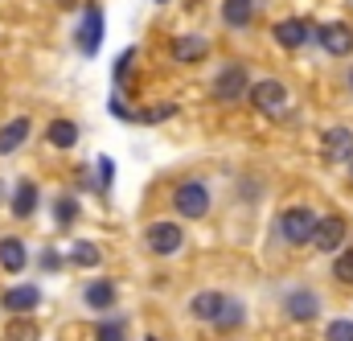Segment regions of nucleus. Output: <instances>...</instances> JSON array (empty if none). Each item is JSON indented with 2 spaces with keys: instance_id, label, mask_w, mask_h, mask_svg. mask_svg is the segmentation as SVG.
<instances>
[{
  "instance_id": "bb28decb",
  "label": "nucleus",
  "mask_w": 353,
  "mask_h": 341,
  "mask_svg": "<svg viewBox=\"0 0 353 341\" xmlns=\"http://www.w3.org/2000/svg\"><path fill=\"white\" fill-rule=\"evenodd\" d=\"M132 62H136V50H123V58H119V62H115V79H123V75H128V66H132Z\"/></svg>"
},
{
  "instance_id": "cd10ccee",
  "label": "nucleus",
  "mask_w": 353,
  "mask_h": 341,
  "mask_svg": "<svg viewBox=\"0 0 353 341\" xmlns=\"http://www.w3.org/2000/svg\"><path fill=\"white\" fill-rule=\"evenodd\" d=\"M99 177H103V189H107V185H111V181H115V165H111V161H107V157H103V161H99Z\"/></svg>"
},
{
  "instance_id": "dca6fc26",
  "label": "nucleus",
  "mask_w": 353,
  "mask_h": 341,
  "mask_svg": "<svg viewBox=\"0 0 353 341\" xmlns=\"http://www.w3.org/2000/svg\"><path fill=\"white\" fill-rule=\"evenodd\" d=\"M37 210V185L33 181H21L17 193H12V218H29Z\"/></svg>"
},
{
  "instance_id": "423d86ee",
  "label": "nucleus",
  "mask_w": 353,
  "mask_h": 341,
  "mask_svg": "<svg viewBox=\"0 0 353 341\" xmlns=\"http://www.w3.org/2000/svg\"><path fill=\"white\" fill-rule=\"evenodd\" d=\"M321 157L329 165H341V161H353V132L350 128H329L325 140H321Z\"/></svg>"
},
{
  "instance_id": "f03ea898",
  "label": "nucleus",
  "mask_w": 353,
  "mask_h": 341,
  "mask_svg": "<svg viewBox=\"0 0 353 341\" xmlns=\"http://www.w3.org/2000/svg\"><path fill=\"white\" fill-rule=\"evenodd\" d=\"M74 41H79V54L83 58H94L99 54V46H103V8L99 4H87L83 8V21H79Z\"/></svg>"
},
{
  "instance_id": "7ed1b4c3",
  "label": "nucleus",
  "mask_w": 353,
  "mask_h": 341,
  "mask_svg": "<svg viewBox=\"0 0 353 341\" xmlns=\"http://www.w3.org/2000/svg\"><path fill=\"white\" fill-rule=\"evenodd\" d=\"M279 231H283V239H288V243H308V239H312V231H316V214H312V210H304V206H292V210H283V214H279Z\"/></svg>"
},
{
  "instance_id": "f257e3e1",
  "label": "nucleus",
  "mask_w": 353,
  "mask_h": 341,
  "mask_svg": "<svg viewBox=\"0 0 353 341\" xmlns=\"http://www.w3.org/2000/svg\"><path fill=\"white\" fill-rule=\"evenodd\" d=\"M173 206L181 218H205L210 214V189L201 181H181L173 193Z\"/></svg>"
},
{
  "instance_id": "9d476101",
  "label": "nucleus",
  "mask_w": 353,
  "mask_h": 341,
  "mask_svg": "<svg viewBox=\"0 0 353 341\" xmlns=\"http://www.w3.org/2000/svg\"><path fill=\"white\" fill-rule=\"evenodd\" d=\"M283 313H288L292 321H312V317H321V300H316L308 288H296V292H288Z\"/></svg>"
},
{
  "instance_id": "2eb2a0df",
  "label": "nucleus",
  "mask_w": 353,
  "mask_h": 341,
  "mask_svg": "<svg viewBox=\"0 0 353 341\" xmlns=\"http://www.w3.org/2000/svg\"><path fill=\"white\" fill-rule=\"evenodd\" d=\"M222 300H226L222 292H201V296L189 300V313H193L197 321H214V317L222 313Z\"/></svg>"
},
{
  "instance_id": "aec40b11",
  "label": "nucleus",
  "mask_w": 353,
  "mask_h": 341,
  "mask_svg": "<svg viewBox=\"0 0 353 341\" xmlns=\"http://www.w3.org/2000/svg\"><path fill=\"white\" fill-rule=\"evenodd\" d=\"M50 144H54V148H74V144H79V128H74L70 119H54V124H50Z\"/></svg>"
},
{
  "instance_id": "393cba45",
  "label": "nucleus",
  "mask_w": 353,
  "mask_h": 341,
  "mask_svg": "<svg viewBox=\"0 0 353 341\" xmlns=\"http://www.w3.org/2000/svg\"><path fill=\"white\" fill-rule=\"evenodd\" d=\"M333 275L341 280V284H353V251H341L337 263H333Z\"/></svg>"
},
{
  "instance_id": "9b49d317",
  "label": "nucleus",
  "mask_w": 353,
  "mask_h": 341,
  "mask_svg": "<svg viewBox=\"0 0 353 341\" xmlns=\"http://www.w3.org/2000/svg\"><path fill=\"white\" fill-rule=\"evenodd\" d=\"M251 99H255V107H263V111H279V107L288 103V86L279 83V79L251 83Z\"/></svg>"
},
{
  "instance_id": "39448f33",
  "label": "nucleus",
  "mask_w": 353,
  "mask_h": 341,
  "mask_svg": "<svg viewBox=\"0 0 353 341\" xmlns=\"http://www.w3.org/2000/svg\"><path fill=\"white\" fill-rule=\"evenodd\" d=\"M316 41H321V50H325V54H333V58H345V54H353V29H350V25H341V21L321 25Z\"/></svg>"
},
{
  "instance_id": "f3484780",
  "label": "nucleus",
  "mask_w": 353,
  "mask_h": 341,
  "mask_svg": "<svg viewBox=\"0 0 353 341\" xmlns=\"http://www.w3.org/2000/svg\"><path fill=\"white\" fill-rule=\"evenodd\" d=\"M251 12H255V0H222V21L234 29L251 25Z\"/></svg>"
},
{
  "instance_id": "6ab92c4d",
  "label": "nucleus",
  "mask_w": 353,
  "mask_h": 341,
  "mask_svg": "<svg viewBox=\"0 0 353 341\" xmlns=\"http://www.w3.org/2000/svg\"><path fill=\"white\" fill-rule=\"evenodd\" d=\"M83 300H87L90 309H111L115 304V284L111 280H94V284H87Z\"/></svg>"
},
{
  "instance_id": "ddd939ff",
  "label": "nucleus",
  "mask_w": 353,
  "mask_h": 341,
  "mask_svg": "<svg viewBox=\"0 0 353 341\" xmlns=\"http://www.w3.org/2000/svg\"><path fill=\"white\" fill-rule=\"evenodd\" d=\"M25 140H29V119H8L0 128V157H12Z\"/></svg>"
},
{
  "instance_id": "7c9ffc66",
  "label": "nucleus",
  "mask_w": 353,
  "mask_h": 341,
  "mask_svg": "<svg viewBox=\"0 0 353 341\" xmlns=\"http://www.w3.org/2000/svg\"><path fill=\"white\" fill-rule=\"evenodd\" d=\"M350 173H353V165H350Z\"/></svg>"
},
{
  "instance_id": "412c9836",
  "label": "nucleus",
  "mask_w": 353,
  "mask_h": 341,
  "mask_svg": "<svg viewBox=\"0 0 353 341\" xmlns=\"http://www.w3.org/2000/svg\"><path fill=\"white\" fill-rule=\"evenodd\" d=\"M123 338H128V325H123L119 317L99 321V329H94V341H123Z\"/></svg>"
},
{
  "instance_id": "20e7f679",
  "label": "nucleus",
  "mask_w": 353,
  "mask_h": 341,
  "mask_svg": "<svg viewBox=\"0 0 353 341\" xmlns=\"http://www.w3.org/2000/svg\"><path fill=\"white\" fill-rule=\"evenodd\" d=\"M144 243H148V251H152V255H176V251H181V243H185V235H181V226H176V222H152V226H148V235H144Z\"/></svg>"
},
{
  "instance_id": "4be33fe9",
  "label": "nucleus",
  "mask_w": 353,
  "mask_h": 341,
  "mask_svg": "<svg viewBox=\"0 0 353 341\" xmlns=\"http://www.w3.org/2000/svg\"><path fill=\"white\" fill-rule=\"evenodd\" d=\"M54 218H58V226H70L79 218V202L74 197H58L54 202Z\"/></svg>"
},
{
  "instance_id": "f8f14e48",
  "label": "nucleus",
  "mask_w": 353,
  "mask_h": 341,
  "mask_svg": "<svg viewBox=\"0 0 353 341\" xmlns=\"http://www.w3.org/2000/svg\"><path fill=\"white\" fill-rule=\"evenodd\" d=\"M275 41H279L283 50H300V46L308 41V25H304V21H296V17H288V21H279V25H275Z\"/></svg>"
},
{
  "instance_id": "c85d7f7f",
  "label": "nucleus",
  "mask_w": 353,
  "mask_h": 341,
  "mask_svg": "<svg viewBox=\"0 0 353 341\" xmlns=\"http://www.w3.org/2000/svg\"><path fill=\"white\" fill-rule=\"evenodd\" d=\"M350 90H353V70H350Z\"/></svg>"
},
{
  "instance_id": "4468645a",
  "label": "nucleus",
  "mask_w": 353,
  "mask_h": 341,
  "mask_svg": "<svg viewBox=\"0 0 353 341\" xmlns=\"http://www.w3.org/2000/svg\"><path fill=\"white\" fill-rule=\"evenodd\" d=\"M205 50H210V41H205V37H189V33H185V37H176V41H173V58H176V62H201V58H205Z\"/></svg>"
},
{
  "instance_id": "5701e85b",
  "label": "nucleus",
  "mask_w": 353,
  "mask_h": 341,
  "mask_svg": "<svg viewBox=\"0 0 353 341\" xmlns=\"http://www.w3.org/2000/svg\"><path fill=\"white\" fill-rule=\"evenodd\" d=\"M243 313H247V309H243L239 300H222V313H218L214 321H218V325H230V329H234V325H243Z\"/></svg>"
},
{
  "instance_id": "c756f323",
  "label": "nucleus",
  "mask_w": 353,
  "mask_h": 341,
  "mask_svg": "<svg viewBox=\"0 0 353 341\" xmlns=\"http://www.w3.org/2000/svg\"><path fill=\"white\" fill-rule=\"evenodd\" d=\"M161 4H169V0H161Z\"/></svg>"
},
{
  "instance_id": "a878e982",
  "label": "nucleus",
  "mask_w": 353,
  "mask_h": 341,
  "mask_svg": "<svg viewBox=\"0 0 353 341\" xmlns=\"http://www.w3.org/2000/svg\"><path fill=\"white\" fill-rule=\"evenodd\" d=\"M325 338L329 341H353V321H329Z\"/></svg>"
},
{
  "instance_id": "0eeeda50",
  "label": "nucleus",
  "mask_w": 353,
  "mask_h": 341,
  "mask_svg": "<svg viewBox=\"0 0 353 341\" xmlns=\"http://www.w3.org/2000/svg\"><path fill=\"white\" fill-rule=\"evenodd\" d=\"M308 243H316V251H337L345 243V218H337V214L316 218V231H312Z\"/></svg>"
},
{
  "instance_id": "1a4fd4ad",
  "label": "nucleus",
  "mask_w": 353,
  "mask_h": 341,
  "mask_svg": "<svg viewBox=\"0 0 353 341\" xmlns=\"http://www.w3.org/2000/svg\"><path fill=\"white\" fill-rule=\"evenodd\" d=\"M0 304H4L8 313H33V309L41 304V288H37V284H17V288H8V292L0 296Z\"/></svg>"
},
{
  "instance_id": "b1692460",
  "label": "nucleus",
  "mask_w": 353,
  "mask_h": 341,
  "mask_svg": "<svg viewBox=\"0 0 353 341\" xmlns=\"http://www.w3.org/2000/svg\"><path fill=\"white\" fill-rule=\"evenodd\" d=\"M70 259H74L79 267H94L103 255H99V247H94V243H74V247H70Z\"/></svg>"
},
{
  "instance_id": "6e6552de",
  "label": "nucleus",
  "mask_w": 353,
  "mask_h": 341,
  "mask_svg": "<svg viewBox=\"0 0 353 341\" xmlns=\"http://www.w3.org/2000/svg\"><path fill=\"white\" fill-rule=\"evenodd\" d=\"M247 90H251V75H247L243 66H226V70L214 79V95L226 99V103H234V99L247 95Z\"/></svg>"
},
{
  "instance_id": "a211bd4d",
  "label": "nucleus",
  "mask_w": 353,
  "mask_h": 341,
  "mask_svg": "<svg viewBox=\"0 0 353 341\" xmlns=\"http://www.w3.org/2000/svg\"><path fill=\"white\" fill-rule=\"evenodd\" d=\"M25 263H29V255H25L21 239H0V267L4 271H21Z\"/></svg>"
}]
</instances>
